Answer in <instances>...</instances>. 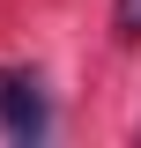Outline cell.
Here are the masks:
<instances>
[{
	"instance_id": "1",
	"label": "cell",
	"mask_w": 141,
	"mask_h": 148,
	"mask_svg": "<svg viewBox=\"0 0 141 148\" xmlns=\"http://www.w3.org/2000/svg\"><path fill=\"white\" fill-rule=\"evenodd\" d=\"M45 96H37V74H15V67H0V133L8 141H22V148H37L45 141Z\"/></svg>"
},
{
	"instance_id": "2",
	"label": "cell",
	"mask_w": 141,
	"mask_h": 148,
	"mask_svg": "<svg viewBox=\"0 0 141 148\" xmlns=\"http://www.w3.org/2000/svg\"><path fill=\"white\" fill-rule=\"evenodd\" d=\"M111 30L134 45V37H141V0H119V8H111Z\"/></svg>"
}]
</instances>
